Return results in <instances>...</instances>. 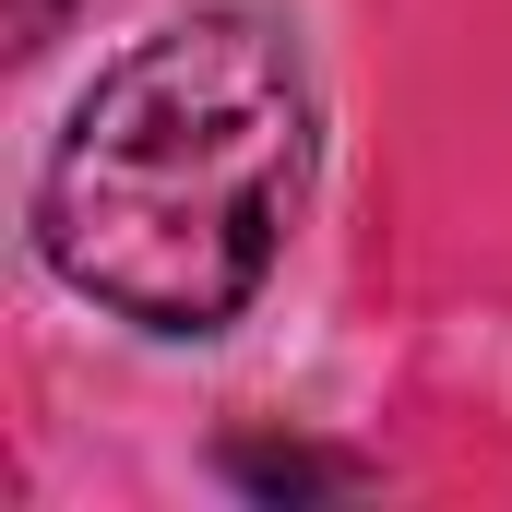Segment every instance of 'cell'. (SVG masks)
Segmentation results:
<instances>
[{
    "instance_id": "obj_2",
    "label": "cell",
    "mask_w": 512,
    "mask_h": 512,
    "mask_svg": "<svg viewBox=\"0 0 512 512\" xmlns=\"http://www.w3.org/2000/svg\"><path fill=\"white\" fill-rule=\"evenodd\" d=\"M227 477L262 501H298V489H358L370 465L358 453H310V441H227Z\"/></svg>"
},
{
    "instance_id": "obj_3",
    "label": "cell",
    "mask_w": 512,
    "mask_h": 512,
    "mask_svg": "<svg viewBox=\"0 0 512 512\" xmlns=\"http://www.w3.org/2000/svg\"><path fill=\"white\" fill-rule=\"evenodd\" d=\"M48 12L60 0H12V48H48Z\"/></svg>"
},
{
    "instance_id": "obj_1",
    "label": "cell",
    "mask_w": 512,
    "mask_h": 512,
    "mask_svg": "<svg viewBox=\"0 0 512 512\" xmlns=\"http://www.w3.org/2000/svg\"><path fill=\"white\" fill-rule=\"evenodd\" d=\"M310 191V72L262 12H167L72 96L36 251L131 334L203 346L262 298Z\"/></svg>"
}]
</instances>
